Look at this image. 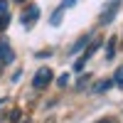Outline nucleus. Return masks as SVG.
I'll use <instances>...</instances> for the list:
<instances>
[{"instance_id": "1", "label": "nucleus", "mask_w": 123, "mask_h": 123, "mask_svg": "<svg viewBox=\"0 0 123 123\" xmlns=\"http://www.w3.org/2000/svg\"><path fill=\"white\" fill-rule=\"evenodd\" d=\"M118 7H121V0H111V3H108V7H106L104 12L98 15V25H108L111 20L116 17V12H118Z\"/></svg>"}, {"instance_id": "2", "label": "nucleus", "mask_w": 123, "mask_h": 123, "mask_svg": "<svg viewBox=\"0 0 123 123\" xmlns=\"http://www.w3.org/2000/svg\"><path fill=\"white\" fill-rule=\"evenodd\" d=\"M49 81H52V69H49V67H42V69H39L37 74H35L32 86H35V89H44Z\"/></svg>"}, {"instance_id": "3", "label": "nucleus", "mask_w": 123, "mask_h": 123, "mask_svg": "<svg viewBox=\"0 0 123 123\" xmlns=\"http://www.w3.org/2000/svg\"><path fill=\"white\" fill-rule=\"evenodd\" d=\"M74 3H76V0H62V3H59V7L52 12V17H49V25H54V27H57V25L62 22V15H64L69 7H74Z\"/></svg>"}, {"instance_id": "4", "label": "nucleus", "mask_w": 123, "mask_h": 123, "mask_svg": "<svg viewBox=\"0 0 123 123\" xmlns=\"http://www.w3.org/2000/svg\"><path fill=\"white\" fill-rule=\"evenodd\" d=\"M12 59H15V52L10 47V42L7 39H0V64H10Z\"/></svg>"}, {"instance_id": "5", "label": "nucleus", "mask_w": 123, "mask_h": 123, "mask_svg": "<svg viewBox=\"0 0 123 123\" xmlns=\"http://www.w3.org/2000/svg\"><path fill=\"white\" fill-rule=\"evenodd\" d=\"M37 17H39V7H37V5H30V7L25 10V12L20 15V20H22V25H27V27L32 25V22H35Z\"/></svg>"}, {"instance_id": "6", "label": "nucleus", "mask_w": 123, "mask_h": 123, "mask_svg": "<svg viewBox=\"0 0 123 123\" xmlns=\"http://www.w3.org/2000/svg\"><path fill=\"white\" fill-rule=\"evenodd\" d=\"M98 44H101V42H94V44H91V47L86 49L84 54H81V57L76 59V64H74V71H81V69H84V64H86V62H89V57H91V54H94L96 49H98Z\"/></svg>"}, {"instance_id": "7", "label": "nucleus", "mask_w": 123, "mask_h": 123, "mask_svg": "<svg viewBox=\"0 0 123 123\" xmlns=\"http://www.w3.org/2000/svg\"><path fill=\"white\" fill-rule=\"evenodd\" d=\"M10 22V12H7V0H0V30H5Z\"/></svg>"}, {"instance_id": "8", "label": "nucleus", "mask_w": 123, "mask_h": 123, "mask_svg": "<svg viewBox=\"0 0 123 123\" xmlns=\"http://www.w3.org/2000/svg\"><path fill=\"white\" fill-rule=\"evenodd\" d=\"M113 84L123 89V67H118V69H116V74H113Z\"/></svg>"}, {"instance_id": "9", "label": "nucleus", "mask_w": 123, "mask_h": 123, "mask_svg": "<svg viewBox=\"0 0 123 123\" xmlns=\"http://www.w3.org/2000/svg\"><path fill=\"white\" fill-rule=\"evenodd\" d=\"M113 52H116V37H111V39H108V49H106V57L111 59V57H113Z\"/></svg>"}, {"instance_id": "10", "label": "nucleus", "mask_w": 123, "mask_h": 123, "mask_svg": "<svg viewBox=\"0 0 123 123\" xmlns=\"http://www.w3.org/2000/svg\"><path fill=\"white\" fill-rule=\"evenodd\" d=\"M86 42H89V35H86V37H81L79 42H76L74 47H71V52H79V49H84V47H86Z\"/></svg>"}, {"instance_id": "11", "label": "nucleus", "mask_w": 123, "mask_h": 123, "mask_svg": "<svg viewBox=\"0 0 123 123\" xmlns=\"http://www.w3.org/2000/svg\"><path fill=\"white\" fill-rule=\"evenodd\" d=\"M111 84H113V81H108V79L106 81H98V84L94 86V91H106V89H111Z\"/></svg>"}, {"instance_id": "12", "label": "nucleus", "mask_w": 123, "mask_h": 123, "mask_svg": "<svg viewBox=\"0 0 123 123\" xmlns=\"http://www.w3.org/2000/svg\"><path fill=\"white\" fill-rule=\"evenodd\" d=\"M57 84H59V86H67V84H69V76H67V74H62V76L57 79Z\"/></svg>"}, {"instance_id": "13", "label": "nucleus", "mask_w": 123, "mask_h": 123, "mask_svg": "<svg viewBox=\"0 0 123 123\" xmlns=\"http://www.w3.org/2000/svg\"><path fill=\"white\" fill-rule=\"evenodd\" d=\"M96 123H113V118H101V121H96Z\"/></svg>"}, {"instance_id": "14", "label": "nucleus", "mask_w": 123, "mask_h": 123, "mask_svg": "<svg viewBox=\"0 0 123 123\" xmlns=\"http://www.w3.org/2000/svg\"><path fill=\"white\" fill-rule=\"evenodd\" d=\"M17 3H25V0H17Z\"/></svg>"}]
</instances>
